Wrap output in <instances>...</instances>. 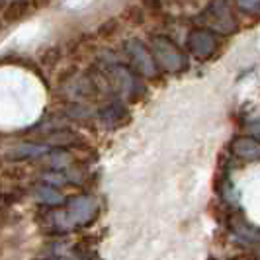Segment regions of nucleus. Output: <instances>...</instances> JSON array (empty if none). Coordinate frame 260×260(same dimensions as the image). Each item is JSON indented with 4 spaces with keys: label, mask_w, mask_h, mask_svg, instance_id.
I'll use <instances>...</instances> for the list:
<instances>
[{
    "label": "nucleus",
    "mask_w": 260,
    "mask_h": 260,
    "mask_svg": "<svg viewBox=\"0 0 260 260\" xmlns=\"http://www.w3.org/2000/svg\"><path fill=\"white\" fill-rule=\"evenodd\" d=\"M98 215V202L92 196H78L65 202V208L51 211L45 219V225L53 233H69L78 227L90 225Z\"/></svg>",
    "instance_id": "obj_1"
},
{
    "label": "nucleus",
    "mask_w": 260,
    "mask_h": 260,
    "mask_svg": "<svg viewBox=\"0 0 260 260\" xmlns=\"http://www.w3.org/2000/svg\"><path fill=\"white\" fill-rule=\"evenodd\" d=\"M231 151H233L235 156H239L243 160H258L260 145L256 141V137L243 135V137H237L231 143Z\"/></svg>",
    "instance_id": "obj_8"
},
{
    "label": "nucleus",
    "mask_w": 260,
    "mask_h": 260,
    "mask_svg": "<svg viewBox=\"0 0 260 260\" xmlns=\"http://www.w3.org/2000/svg\"><path fill=\"white\" fill-rule=\"evenodd\" d=\"M125 53L129 55L131 63L135 73L143 75V77L153 78L158 75V67H156L153 55L149 51V47L139 39H127L125 41Z\"/></svg>",
    "instance_id": "obj_4"
},
{
    "label": "nucleus",
    "mask_w": 260,
    "mask_h": 260,
    "mask_svg": "<svg viewBox=\"0 0 260 260\" xmlns=\"http://www.w3.org/2000/svg\"><path fill=\"white\" fill-rule=\"evenodd\" d=\"M43 158H45L49 170H67L73 165V155L67 153L65 149H51Z\"/></svg>",
    "instance_id": "obj_12"
},
{
    "label": "nucleus",
    "mask_w": 260,
    "mask_h": 260,
    "mask_svg": "<svg viewBox=\"0 0 260 260\" xmlns=\"http://www.w3.org/2000/svg\"><path fill=\"white\" fill-rule=\"evenodd\" d=\"M34 200L43 204V206H49V208H57V206H65V196L61 194L57 188L51 186H45V184H39L34 188Z\"/></svg>",
    "instance_id": "obj_9"
},
{
    "label": "nucleus",
    "mask_w": 260,
    "mask_h": 260,
    "mask_svg": "<svg viewBox=\"0 0 260 260\" xmlns=\"http://www.w3.org/2000/svg\"><path fill=\"white\" fill-rule=\"evenodd\" d=\"M123 116H125V108L119 104V102H110V104H106L98 112V117H100L102 125H106V127H116V125H119Z\"/></svg>",
    "instance_id": "obj_11"
},
{
    "label": "nucleus",
    "mask_w": 260,
    "mask_h": 260,
    "mask_svg": "<svg viewBox=\"0 0 260 260\" xmlns=\"http://www.w3.org/2000/svg\"><path fill=\"white\" fill-rule=\"evenodd\" d=\"M104 73L108 77L110 88H114L121 98L137 100L145 92L141 80L137 78V73L127 69V67L119 65V63H110L104 67Z\"/></svg>",
    "instance_id": "obj_2"
},
{
    "label": "nucleus",
    "mask_w": 260,
    "mask_h": 260,
    "mask_svg": "<svg viewBox=\"0 0 260 260\" xmlns=\"http://www.w3.org/2000/svg\"><path fill=\"white\" fill-rule=\"evenodd\" d=\"M151 55L155 59L156 67H162L165 71L178 73L188 67V59L182 53V49L167 36H155L151 39Z\"/></svg>",
    "instance_id": "obj_3"
},
{
    "label": "nucleus",
    "mask_w": 260,
    "mask_h": 260,
    "mask_svg": "<svg viewBox=\"0 0 260 260\" xmlns=\"http://www.w3.org/2000/svg\"><path fill=\"white\" fill-rule=\"evenodd\" d=\"M237 2V6L243 10V12L247 14H258V8H260V0H235Z\"/></svg>",
    "instance_id": "obj_14"
},
{
    "label": "nucleus",
    "mask_w": 260,
    "mask_h": 260,
    "mask_svg": "<svg viewBox=\"0 0 260 260\" xmlns=\"http://www.w3.org/2000/svg\"><path fill=\"white\" fill-rule=\"evenodd\" d=\"M186 43H188V51L192 55L200 59H208L217 49V36L208 27H196L188 34Z\"/></svg>",
    "instance_id": "obj_5"
},
{
    "label": "nucleus",
    "mask_w": 260,
    "mask_h": 260,
    "mask_svg": "<svg viewBox=\"0 0 260 260\" xmlns=\"http://www.w3.org/2000/svg\"><path fill=\"white\" fill-rule=\"evenodd\" d=\"M206 18L209 20L208 24H211L213 27H217L219 31H225V34L231 31V27H233V16L229 12L225 0H215L208 8Z\"/></svg>",
    "instance_id": "obj_6"
},
{
    "label": "nucleus",
    "mask_w": 260,
    "mask_h": 260,
    "mask_svg": "<svg viewBox=\"0 0 260 260\" xmlns=\"http://www.w3.org/2000/svg\"><path fill=\"white\" fill-rule=\"evenodd\" d=\"M67 116L75 117V119H86V117H92L94 112H92L88 106H82V104H71L67 108Z\"/></svg>",
    "instance_id": "obj_13"
},
{
    "label": "nucleus",
    "mask_w": 260,
    "mask_h": 260,
    "mask_svg": "<svg viewBox=\"0 0 260 260\" xmlns=\"http://www.w3.org/2000/svg\"><path fill=\"white\" fill-rule=\"evenodd\" d=\"M65 92L69 94V98H73V100H84V98H90L92 94L96 92V84H94V80L92 78H84L80 77L77 80H73L69 86L65 88Z\"/></svg>",
    "instance_id": "obj_10"
},
{
    "label": "nucleus",
    "mask_w": 260,
    "mask_h": 260,
    "mask_svg": "<svg viewBox=\"0 0 260 260\" xmlns=\"http://www.w3.org/2000/svg\"><path fill=\"white\" fill-rule=\"evenodd\" d=\"M49 151H51V147L45 145L43 141L41 143H22L10 149L8 158H12V160H36V158H43Z\"/></svg>",
    "instance_id": "obj_7"
}]
</instances>
